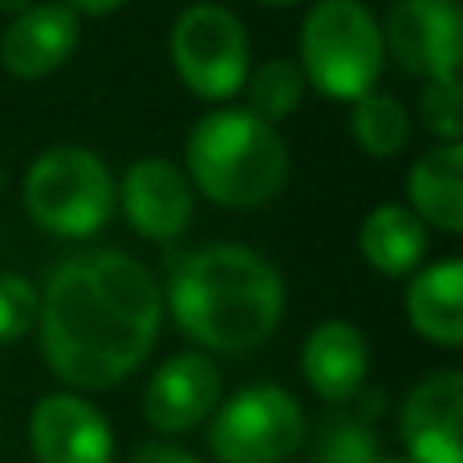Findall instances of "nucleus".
Returning <instances> with one entry per match:
<instances>
[{"instance_id":"obj_1","label":"nucleus","mask_w":463,"mask_h":463,"mask_svg":"<svg viewBox=\"0 0 463 463\" xmlns=\"http://www.w3.org/2000/svg\"><path fill=\"white\" fill-rule=\"evenodd\" d=\"M163 285L118 248L73 252L41 288V354L73 394L127 383L163 334Z\"/></svg>"},{"instance_id":"obj_2","label":"nucleus","mask_w":463,"mask_h":463,"mask_svg":"<svg viewBox=\"0 0 463 463\" xmlns=\"http://www.w3.org/2000/svg\"><path fill=\"white\" fill-rule=\"evenodd\" d=\"M163 309L203 354H248L285 317V277L248 244H200L175 260Z\"/></svg>"},{"instance_id":"obj_3","label":"nucleus","mask_w":463,"mask_h":463,"mask_svg":"<svg viewBox=\"0 0 463 463\" xmlns=\"http://www.w3.org/2000/svg\"><path fill=\"white\" fill-rule=\"evenodd\" d=\"M184 175L216 208L256 212L285 192L288 146L272 122L244 106H216L187 135Z\"/></svg>"},{"instance_id":"obj_4","label":"nucleus","mask_w":463,"mask_h":463,"mask_svg":"<svg viewBox=\"0 0 463 463\" xmlns=\"http://www.w3.org/2000/svg\"><path fill=\"white\" fill-rule=\"evenodd\" d=\"M305 86L329 102H358L386 70L383 24L362 0H313L297 33Z\"/></svg>"},{"instance_id":"obj_5","label":"nucleus","mask_w":463,"mask_h":463,"mask_svg":"<svg viewBox=\"0 0 463 463\" xmlns=\"http://www.w3.org/2000/svg\"><path fill=\"white\" fill-rule=\"evenodd\" d=\"M29 220L57 240H90L114 216L118 179L90 146L57 143L29 163L21 179Z\"/></svg>"},{"instance_id":"obj_6","label":"nucleus","mask_w":463,"mask_h":463,"mask_svg":"<svg viewBox=\"0 0 463 463\" xmlns=\"http://www.w3.org/2000/svg\"><path fill=\"white\" fill-rule=\"evenodd\" d=\"M167 53L187 94L216 106L232 102L252 70V41L244 21L216 0H195L175 16Z\"/></svg>"},{"instance_id":"obj_7","label":"nucleus","mask_w":463,"mask_h":463,"mask_svg":"<svg viewBox=\"0 0 463 463\" xmlns=\"http://www.w3.org/2000/svg\"><path fill=\"white\" fill-rule=\"evenodd\" d=\"M305 435V411L285 386L248 383L212 411L208 451L216 463H288Z\"/></svg>"},{"instance_id":"obj_8","label":"nucleus","mask_w":463,"mask_h":463,"mask_svg":"<svg viewBox=\"0 0 463 463\" xmlns=\"http://www.w3.org/2000/svg\"><path fill=\"white\" fill-rule=\"evenodd\" d=\"M386 57L419 81H459V0H394L383 21Z\"/></svg>"},{"instance_id":"obj_9","label":"nucleus","mask_w":463,"mask_h":463,"mask_svg":"<svg viewBox=\"0 0 463 463\" xmlns=\"http://www.w3.org/2000/svg\"><path fill=\"white\" fill-rule=\"evenodd\" d=\"M114 208L122 212L135 236L151 244H171L195 220V187L184 175V167H175L163 155H146L122 171Z\"/></svg>"},{"instance_id":"obj_10","label":"nucleus","mask_w":463,"mask_h":463,"mask_svg":"<svg viewBox=\"0 0 463 463\" xmlns=\"http://www.w3.org/2000/svg\"><path fill=\"white\" fill-rule=\"evenodd\" d=\"M224 399V374L203 350L171 354L143 391V419L159 435H187L212 419Z\"/></svg>"},{"instance_id":"obj_11","label":"nucleus","mask_w":463,"mask_h":463,"mask_svg":"<svg viewBox=\"0 0 463 463\" xmlns=\"http://www.w3.org/2000/svg\"><path fill=\"white\" fill-rule=\"evenodd\" d=\"M463 374L456 366L431 370L411 386L399 411L402 456L411 463H463Z\"/></svg>"},{"instance_id":"obj_12","label":"nucleus","mask_w":463,"mask_h":463,"mask_svg":"<svg viewBox=\"0 0 463 463\" xmlns=\"http://www.w3.org/2000/svg\"><path fill=\"white\" fill-rule=\"evenodd\" d=\"M29 451L37 463H114V427L90 399L57 391L33 402Z\"/></svg>"},{"instance_id":"obj_13","label":"nucleus","mask_w":463,"mask_h":463,"mask_svg":"<svg viewBox=\"0 0 463 463\" xmlns=\"http://www.w3.org/2000/svg\"><path fill=\"white\" fill-rule=\"evenodd\" d=\"M81 41V16L61 0L29 5L0 33V70L16 81H41L73 57Z\"/></svg>"},{"instance_id":"obj_14","label":"nucleus","mask_w":463,"mask_h":463,"mask_svg":"<svg viewBox=\"0 0 463 463\" xmlns=\"http://www.w3.org/2000/svg\"><path fill=\"white\" fill-rule=\"evenodd\" d=\"M301 374L309 391L329 407H345L366 386L370 342L354 321H321L301 345Z\"/></svg>"},{"instance_id":"obj_15","label":"nucleus","mask_w":463,"mask_h":463,"mask_svg":"<svg viewBox=\"0 0 463 463\" xmlns=\"http://www.w3.org/2000/svg\"><path fill=\"white\" fill-rule=\"evenodd\" d=\"M407 321L423 342L439 350L463 345V260L443 256L435 264H419L407 285Z\"/></svg>"},{"instance_id":"obj_16","label":"nucleus","mask_w":463,"mask_h":463,"mask_svg":"<svg viewBox=\"0 0 463 463\" xmlns=\"http://www.w3.org/2000/svg\"><path fill=\"white\" fill-rule=\"evenodd\" d=\"M407 208L427 228L463 232V143H435L407 171Z\"/></svg>"},{"instance_id":"obj_17","label":"nucleus","mask_w":463,"mask_h":463,"mask_svg":"<svg viewBox=\"0 0 463 463\" xmlns=\"http://www.w3.org/2000/svg\"><path fill=\"white\" fill-rule=\"evenodd\" d=\"M431 228L407 203H378L358 228V252L378 277H411L427 256Z\"/></svg>"},{"instance_id":"obj_18","label":"nucleus","mask_w":463,"mask_h":463,"mask_svg":"<svg viewBox=\"0 0 463 463\" xmlns=\"http://www.w3.org/2000/svg\"><path fill=\"white\" fill-rule=\"evenodd\" d=\"M350 135L370 159H394L411 143V114L394 94L370 90L350 102Z\"/></svg>"},{"instance_id":"obj_19","label":"nucleus","mask_w":463,"mask_h":463,"mask_svg":"<svg viewBox=\"0 0 463 463\" xmlns=\"http://www.w3.org/2000/svg\"><path fill=\"white\" fill-rule=\"evenodd\" d=\"M240 94L248 98V106H244L248 114H256V118H264V122L277 127V122L293 118V114L301 110L309 86H305V73L293 57H269V61H260V65L248 70Z\"/></svg>"},{"instance_id":"obj_20","label":"nucleus","mask_w":463,"mask_h":463,"mask_svg":"<svg viewBox=\"0 0 463 463\" xmlns=\"http://www.w3.org/2000/svg\"><path fill=\"white\" fill-rule=\"evenodd\" d=\"M383 456L374 423L358 419L354 411H337L313 435V463H374Z\"/></svg>"},{"instance_id":"obj_21","label":"nucleus","mask_w":463,"mask_h":463,"mask_svg":"<svg viewBox=\"0 0 463 463\" xmlns=\"http://www.w3.org/2000/svg\"><path fill=\"white\" fill-rule=\"evenodd\" d=\"M41 288L24 272H0V345H13L37 329Z\"/></svg>"},{"instance_id":"obj_22","label":"nucleus","mask_w":463,"mask_h":463,"mask_svg":"<svg viewBox=\"0 0 463 463\" xmlns=\"http://www.w3.org/2000/svg\"><path fill=\"white\" fill-rule=\"evenodd\" d=\"M419 122L427 127V135L439 143H459V81H423L419 94Z\"/></svg>"},{"instance_id":"obj_23","label":"nucleus","mask_w":463,"mask_h":463,"mask_svg":"<svg viewBox=\"0 0 463 463\" xmlns=\"http://www.w3.org/2000/svg\"><path fill=\"white\" fill-rule=\"evenodd\" d=\"M127 463H203V459L192 456L187 448H175V443H143Z\"/></svg>"},{"instance_id":"obj_24","label":"nucleus","mask_w":463,"mask_h":463,"mask_svg":"<svg viewBox=\"0 0 463 463\" xmlns=\"http://www.w3.org/2000/svg\"><path fill=\"white\" fill-rule=\"evenodd\" d=\"M65 8H73L78 16H110L118 13L122 5H130V0H61Z\"/></svg>"},{"instance_id":"obj_25","label":"nucleus","mask_w":463,"mask_h":463,"mask_svg":"<svg viewBox=\"0 0 463 463\" xmlns=\"http://www.w3.org/2000/svg\"><path fill=\"white\" fill-rule=\"evenodd\" d=\"M264 8H293V5H305V0H256Z\"/></svg>"},{"instance_id":"obj_26","label":"nucleus","mask_w":463,"mask_h":463,"mask_svg":"<svg viewBox=\"0 0 463 463\" xmlns=\"http://www.w3.org/2000/svg\"><path fill=\"white\" fill-rule=\"evenodd\" d=\"M374 463H411V459H407V456H386V451H383V456H378Z\"/></svg>"}]
</instances>
